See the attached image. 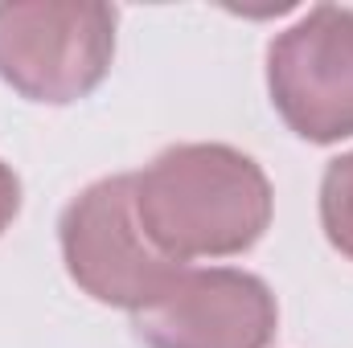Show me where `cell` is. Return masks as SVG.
Returning <instances> with one entry per match:
<instances>
[{
  "instance_id": "obj_1",
  "label": "cell",
  "mask_w": 353,
  "mask_h": 348,
  "mask_svg": "<svg viewBox=\"0 0 353 348\" xmlns=\"http://www.w3.org/2000/svg\"><path fill=\"white\" fill-rule=\"evenodd\" d=\"M132 180L144 234L181 266L243 254L271 221L263 168L226 144H176Z\"/></svg>"
},
{
  "instance_id": "obj_2",
  "label": "cell",
  "mask_w": 353,
  "mask_h": 348,
  "mask_svg": "<svg viewBox=\"0 0 353 348\" xmlns=\"http://www.w3.org/2000/svg\"><path fill=\"white\" fill-rule=\"evenodd\" d=\"M115 54L111 4H0V78L33 102H74L99 87Z\"/></svg>"
},
{
  "instance_id": "obj_3",
  "label": "cell",
  "mask_w": 353,
  "mask_h": 348,
  "mask_svg": "<svg viewBox=\"0 0 353 348\" xmlns=\"http://www.w3.org/2000/svg\"><path fill=\"white\" fill-rule=\"evenodd\" d=\"M62 254L70 279L90 299L128 312L148 307L176 279V270H185L144 234L132 176H107L66 205Z\"/></svg>"
},
{
  "instance_id": "obj_4",
  "label": "cell",
  "mask_w": 353,
  "mask_h": 348,
  "mask_svg": "<svg viewBox=\"0 0 353 348\" xmlns=\"http://www.w3.org/2000/svg\"><path fill=\"white\" fill-rule=\"evenodd\" d=\"M267 87L283 123L312 140L353 135V8L316 4L267 50Z\"/></svg>"
},
{
  "instance_id": "obj_5",
  "label": "cell",
  "mask_w": 353,
  "mask_h": 348,
  "mask_svg": "<svg viewBox=\"0 0 353 348\" xmlns=\"http://www.w3.org/2000/svg\"><path fill=\"white\" fill-rule=\"evenodd\" d=\"M275 320V295L263 279L230 266H185L136 312V332L148 348H267Z\"/></svg>"
},
{
  "instance_id": "obj_6",
  "label": "cell",
  "mask_w": 353,
  "mask_h": 348,
  "mask_svg": "<svg viewBox=\"0 0 353 348\" xmlns=\"http://www.w3.org/2000/svg\"><path fill=\"white\" fill-rule=\"evenodd\" d=\"M321 221L329 242L345 259H353V152L333 160L321 180Z\"/></svg>"
},
{
  "instance_id": "obj_7",
  "label": "cell",
  "mask_w": 353,
  "mask_h": 348,
  "mask_svg": "<svg viewBox=\"0 0 353 348\" xmlns=\"http://www.w3.org/2000/svg\"><path fill=\"white\" fill-rule=\"evenodd\" d=\"M17 205H21V184H17V176H12L8 164H0V234L17 217Z\"/></svg>"
}]
</instances>
